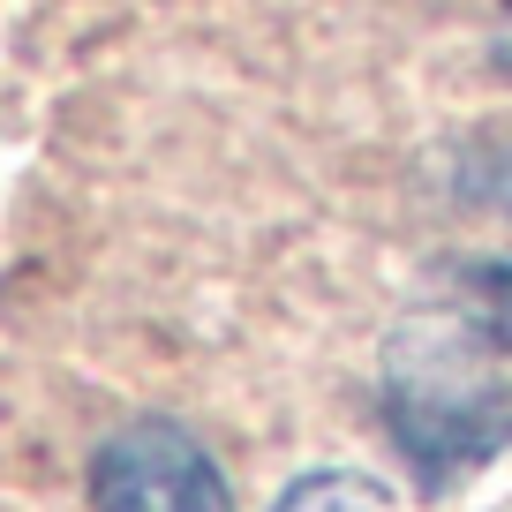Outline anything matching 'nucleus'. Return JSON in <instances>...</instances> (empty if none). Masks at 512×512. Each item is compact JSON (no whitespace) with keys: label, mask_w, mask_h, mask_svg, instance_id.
Segmentation results:
<instances>
[{"label":"nucleus","mask_w":512,"mask_h":512,"mask_svg":"<svg viewBox=\"0 0 512 512\" xmlns=\"http://www.w3.org/2000/svg\"><path fill=\"white\" fill-rule=\"evenodd\" d=\"M482 339L460 317H430L384 362V430L430 490L490 467L512 445V384L482 377Z\"/></svg>","instance_id":"f257e3e1"},{"label":"nucleus","mask_w":512,"mask_h":512,"mask_svg":"<svg viewBox=\"0 0 512 512\" xmlns=\"http://www.w3.org/2000/svg\"><path fill=\"white\" fill-rule=\"evenodd\" d=\"M91 512H234V482L196 430L136 415L91 452Z\"/></svg>","instance_id":"f03ea898"},{"label":"nucleus","mask_w":512,"mask_h":512,"mask_svg":"<svg viewBox=\"0 0 512 512\" xmlns=\"http://www.w3.org/2000/svg\"><path fill=\"white\" fill-rule=\"evenodd\" d=\"M272 512H400V497L362 467H309L272 497Z\"/></svg>","instance_id":"7ed1b4c3"},{"label":"nucleus","mask_w":512,"mask_h":512,"mask_svg":"<svg viewBox=\"0 0 512 512\" xmlns=\"http://www.w3.org/2000/svg\"><path fill=\"white\" fill-rule=\"evenodd\" d=\"M452 317H460L490 354H512V264H475Z\"/></svg>","instance_id":"20e7f679"},{"label":"nucleus","mask_w":512,"mask_h":512,"mask_svg":"<svg viewBox=\"0 0 512 512\" xmlns=\"http://www.w3.org/2000/svg\"><path fill=\"white\" fill-rule=\"evenodd\" d=\"M490 204H497V211L512 219V144H505V159L490 166Z\"/></svg>","instance_id":"39448f33"},{"label":"nucleus","mask_w":512,"mask_h":512,"mask_svg":"<svg viewBox=\"0 0 512 512\" xmlns=\"http://www.w3.org/2000/svg\"><path fill=\"white\" fill-rule=\"evenodd\" d=\"M497 68H505V76H512V23H505V31H497Z\"/></svg>","instance_id":"423d86ee"}]
</instances>
